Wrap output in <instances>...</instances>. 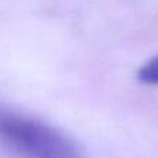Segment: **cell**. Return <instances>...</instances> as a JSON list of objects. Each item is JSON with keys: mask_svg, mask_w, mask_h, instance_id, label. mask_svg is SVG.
Here are the masks:
<instances>
[{"mask_svg": "<svg viewBox=\"0 0 158 158\" xmlns=\"http://www.w3.org/2000/svg\"><path fill=\"white\" fill-rule=\"evenodd\" d=\"M0 143L24 158H83L57 128L0 100Z\"/></svg>", "mask_w": 158, "mask_h": 158, "instance_id": "cell-1", "label": "cell"}, {"mask_svg": "<svg viewBox=\"0 0 158 158\" xmlns=\"http://www.w3.org/2000/svg\"><path fill=\"white\" fill-rule=\"evenodd\" d=\"M137 79L144 85H158V54L137 71Z\"/></svg>", "mask_w": 158, "mask_h": 158, "instance_id": "cell-2", "label": "cell"}]
</instances>
